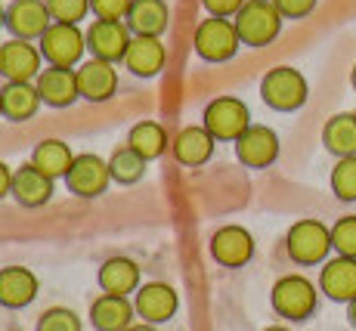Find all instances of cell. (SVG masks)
Returning a JSON list of instances; mask_svg holds the SVG:
<instances>
[{"instance_id": "e575fe53", "label": "cell", "mask_w": 356, "mask_h": 331, "mask_svg": "<svg viewBox=\"0 0 356 331\" xmlns=\"http://www.w3.org/2000/svg\"><path fill=\"white\" fill-rule=\"evenodd\" d=\"M273 3H276V10L282 13V19H304L316 10L319 0H273Z\"/></svg>"}, {"instance_id": "52a82bcc", "label": "cell", "mask_w": 356, "mask_h": 331, "mask_svg": "<svg viewBox=\"0 0 356 331\" xmlns=\"http://www.w3.org/2000/svg\"><path fill=\"white\" fill-rule=\"evenodd\" d=\"M40 56H44L50 65L59 68H72L78 65L81 56L87 50V34H81L78 25H65V22H53L50 29L44 31V38L38 40Z\"/></svg>"}, {"instance_id": "8992f818", "label": "cell", "mask_w": 356, "mask_h": 331, "mask_svg": "<svg viewBox=\"0 0 356 331\" xmlns=\"http://www.w3.org/2000/svg\"><path fill=\"white\" fill-rule=\"evenodd\" d=\"M238 44L242 40H238L236 22H229V19L211 16L195 25L193 47H195L198 59H204V62H229L238 53Z\"/></svg>"}, {"instance_id": "ab89813d", "label": "cell", "mask_w": 356, "mask_h": 331, "mask_svg": "<svg viewBox=\"0 0 356 331\" xmlns=\"http://www.w3.org/2000/svg\"><path fill=\"white\" fill-rule=\"evenodd\" d=\"M0 29H6V10L0 6Z\"/></svg>"}, {"instance_id": "8d00e7d4", "label": "cell", "mask_w": 356, "mask_h": 331, "mask_svg": "<svg viewBox=\"0 0 356 331\" xmlns=\"http://www.w3.org/2000/svg\"><path fill=\"white\" fill-rule=\"evenodd\" d=\"M10 192H13V170L6 168L3 161H0V202H3Z\"/></svg>"}, {"instance_id": "6da1fadb", "label": "cell", "mask_w": 356, "mask_h": 331, "mask_svg": "<svg viewBox=\"0 0 356 331\" xmlns=\"http://www.w3.org/2000/svg\"><path fill=\"white\" fill-rule=\"evenodd\" d=\"M238 40L245 47H266L282 31V13L273 0H245V6L232 16Z\"/></svg>"}, {"instance_id": "4dcf8cb0", "label": "cell", "mask_w": 356, "mask_h": 331, "mask_svg": "<svg viewBox=\"0 0 356 331\" xmlns=\"http://www.w3.org/2000/svg\"><path fill=\"white\" fill-rule=\"evenodd\" d=\"M44 3L50 10L53 22H65V25H78L90 13V0H44Z\"/></svg>"}, {"instance_id": "e0dca14e", "label": "cell", "mask_w": 356, "mask_h": 331, "mask_svg": "<svg viewBox=\"0 0 356 331\" xmlns=\"http://www.w3.org/2000/svg\"><path fill=\"white\" fill-rule=\"evenodd\" d=\"M319 291L328 300L350 303L356 298V257H334L319 273Z\"/></svg>"}, {"instance_id": "f35d334b", "label": "cell", "mask_w": 356, "mask_h": 331, "mask_svg": "<svg viewBox=\"0 0 356 331\" xmlns=\"http://www.w3.org/2000/svg\"><path fill=\"white\" fill-rule=\"evenodd\" d=\"M127 331H155V325H149V322H140V325H130Z\"/></svg>"}, {"instance_id": "ba28073f", "label": "cell", "mask_w": 356, "mask_h": 331, "mask_svg": "<svg viewBox=\"0 0 356 331\" xmlns=\"http://www.w3.org/2000/svg\"><path fill=\"white\" fill-rule=\"evenodd\" d=\"M112 183V170H108V161H102L93 152H84V155H74L72 168L65 174V186L72 195L78 198H99L102 192Z\"/></svg>"}, {"instance_id": "7a4b0ae2", "label": "cell", "mask_w": 356, "mask_h": 331, "mask_svg": "<svg viewBox=\"0 0 356 331\" xmlns=\"http://www.w3.org/2000/svg\"><path fill=\"white\" fill-rule=\"evenodd\" d=\"M270 303L282 319L304 322L316 313L319 294H316V285H313L310 279H304V275H282V279L273 285Z\"/></svg>"}, {"instance_id": "d6986e66", "label": "cell", "mask_w": 356, "mask_h": 331, "mask_svg": "<svg viewBox=\"0 0 356 331\" xmlns=\"http://www.w3.org/2000/svg\"><path fill=\"white\" fill-rule=\"evenodd\" d=\"M78 90L87 102H106L118 90V72L112 62L90 59L78 68Z\"/></svg>"}, {"instance_id": "1f68e13d", "label": "cell", "mask_w": 356, "mask_h": 331, "mask_svg": "<svg viewBox=\"0 0 356 331\" xmlns=\"http://www.w3.org/2000/svg\"><path fill=\"white\" fill-rule=\"evenodd\" d=\"M34 331H81V319L68 307H50V309H44V316L38 319V328Z\"/></svg>"}, {"instance_id": "60d3db41", "label": "cell", "mask_w": 356, "mask_h": 331, "mask_svg": "<svg viewBox=\"0 0 356 331\" xmlns=\"http://www.w3.org/2000/svg\"><path fill=\"white\" fill-rule=\"evenodd\" d=\"M264 331H291V328H282V325H270V328H264Z\"/></svg>"}, {"instance_id": "f1b7e54d", "label": "cell", "mask_w": 356, "mask_h": 331, "mask_svg": "<svg viewBox=\"0 0 356 331\" xmlns=\"http://www.w3.org/2000/svg\"><path fill=\"white\" fill-rule=\"evenodd\" d=\"M108 170H112V180L118 186H134L143 180V174H146V158L140 155V152H134L130 146H121L112 152V158H108Z\"/></svg>"}, {"instance_id": "74e56055", "label": "cell", "mask_w": 356, "mask_h": 331, "mask_svg": "<svg viewBox=\"0 0 356 331\" xmlns=\"http://www.w3.org/2000/svg\"><path fill=\"white\" fill-rule=\"evenodd\" d=\"M347 319H350V325L356 328V298H353L350 303H347Z\"/></svg>"}, {"instance_id": "2e32d148", "label": "cell", "mask_w": 356, "mask_h": 331, "mask_svg": "<svg viewBox=\"0 0 356 331\" xmlns=\"http://www.w3.org/2000/svg\"><path fill=\"white\" fill-rule=\"evenodd\" d=\"M124 25L134 38H161L170 25L168 0H134L124 16Z\"/></svg>"}, {"instance_id": "f546056e", "label": "cell", "mask_w": 356, "mask_h": 331, "mask_svg": "<svg viewBox=\"0 0 356 331\" xmlns=\"http://www.w3.org/2000/svg\"><path fill=\"white\" fill-rule=\"evenodd\" d=\"M332 192L341 202H356V155L338 158L332 168Z\"/></svg>"}, {"instance_id": "4316f807", "label": "cell", "mask_w": 356, "mask_h": 331, "mask_svg": "<svg viewBox=\"0 0 356 331\" xmlns=\"http://www.w3.org/2000/svg\"><path fill=\"white\" fill-rule=\"evenodd\" d=\"M72 161H74V155H72V149H68V143H63V140H40L31 152V164L40 174L50 177V180L65 177Z\"/></svg>"}, {"instance_id": "9c48e42d", "label": "cell", "mask_w": 356, "mask_h": 331, "mask_svg": "<svg viewBox=\"0 0 356 331\" xmlns=\"http://www.w3.org/2000/svg\"><path fill=\"white\" fill-rule=\"evenodd\" d=\"M134 40V34L124 22H112V19H93V25L87 29V50L93 53V59L102 62H124L127 47Z\"/></svg>"}, {"instance_id": "d590c367", "label": "cell", "mask_w": 356, "mask_h": 331, "mask_svg": "<svg viewBox=\"0 0 356 331\" xmlns=\"http://www.w3.org/2000/svg\"><path fill=\"white\" fill-rule=\"evenodd\" d=\"M204 10L211 13V16H220V19H229L236 16L238 10L245 6V0H202Z\"/></svg>"}, {"instance_id": "5bb4252c", "label": "cell", "mask_w": 356, "mask_h": 331, "mask_svg": "<svg viewBox=\"0 0 356 331\" xmlns=\"http://www.w3.org/2000/svg\"><path fill=\"white\" fill-rule=\"evenodd\" d=\"M211 257L227 270H238L254 257V239L242 226H220L211 236Z\"/></svg>"}, {"instance_id": "d6a6232c", "label": "cell", "mask_w": 356, "mask_h": 331, "mask_svg": "<svg viewBox=\"0 0 356 331\" xmlns=\"http://www.w3.org/2000/svg\"><path fill=\"white\" fill-rule=\"evenodd\" d=\"M332 248L341 257H356V217H341L332 226Z\"/></svg>"}, {"instance_id": "836d02e7", "label": "cell", "mask_w": 356, "mask_h": 331, "mask_svg": "<svg viewBox=\"0 0 356 331\" xmlns=\"http://www.w3.org/2000/svg\"><path fill=\"white\" fill-rule=\"evenodd\" d=\"M130 3L134 0H90V10L97 19H112V22H121L127 16Z\"/></svg>"}, {"instance_id": "277c9868", "label": "cell", "mask_w": 356, "mask_h": 331, "mask_svg": "<svg viewBox=\"0 0 356 331\" xmlns=\"http://www.w3.org/2000/svg\"><path fill=\"white\" fill-rule=\"evenodd\" d=\"M307 78L291 65H279V68H270L260 81V99L266 102L270 108L276 112H294L307 102Z\"/></svg>"}, {"instance_id": "44dd1931", "label": "cell", "mask_w": 356, "mask_h": 331, "mask_svg": "<svg viewBox=\"0 0 356 331\" xmlns=\"http://www.w3.org/2000/svg\"><path fill=\"white\" fill-rule=\"evenodd\" d=\"M38 298V275L25 266H3L0 270V307L22 309Z\"/></svg>"}, {"instance_id": "83f0119b", "label": "cell", "mask_w": 356, "mask_h": 331, "mask_svg": "<svg viewBox=\"0 0 356 331\" xmlns=\"http://www.w3.org/2000/svg\"><path fill=\"white\" fill-rule=\"evenodd\" d=\"M127 146L134 152H140L146 161H152V158L164 155V149H168V134H164V127L159 121H140L130 127Z\"/></svg>"}, {"instance_id": "3957f363", "label": "cell", "mask_w": 356, "mask_h": 331, "mask_svg": "<svg viewBox=\"0 0 356 331\" xmlns=\"http://www.w3.org/2000/svg\"><path fill=\"white\" fill-rule=\"evenodd\" d=\"M285 251L300 266L323 264L328 251H332V229L323 220H313V217L298 220L289 229V236H285Z\"/></svg>"}, {"instance_id": "ac0fdd59", "label": "cell", "mask_w": 356, "mask_h": 331, "mask_svg": "<svg viewBox=\"0 0 356 331\" xmlns=\"http://www.w3.org/2000/svg\"><path fill=\"white\" fill-rule=\"evenodd\" d=\"M134 303L124 294H106L102 291L97 300L90 303V325L97 331H127L134 325Z\"/></svg>"}, {"instance_id": "b9f144b4", "label": "cell", "mask_w": 356, "mask_h": 331, "mask_svg": "<svg viewBox=\"0 0 356 331\" xmlns=\"http://www.w3.org/2000/svg\"><path fill=\"white\" fill-rule=\"evenodd\" d=\"M350 84H353V90H356V65H353V72H350Z\"/></svg>"}, {"instance_id": "8fae6325", "label": "cell", "mask_w": 356, "mask_h": 331, "mask_svg": "<svg viewBox=\"0 0 356 331\" xmlns=\"http://www.w3.org/2000/svg\"><path fill=\"white\" fill-rule=\"evenodd\" d=\"M53 25V16L44 0H13L6 6V29L19 40H40Z\"/></svg>"}, {"instance_id": "ffe728a7", "label": "cell", "mask_w": 356, "mask_h": 331, "mask_svg": "<svg viewBox=\"0 0 356 331\" xmlns=\"http://www.w3.org/2000/svg\"><path fill=\"white\" fill-rule=\"evenodd\" d=\"M13 198H16L22 208H44L53 198V180L47 174H40L38 168L29 161L19 170H13Z\"/></svg>"}, {"instance_id": "30bf717a", "label": "cell", "mask_w": 356, "mask_h": 331, "mask_svg": "<svg viewBox=\"0 0 356 331\" xmlns=\"http://www.w3.org/2000/svg\"><path fill=\"white\" fill-rule=\"evenodd\" d=\"M180 307V298L177 291L168 285V282H146V285L136 288L134 298V309L143 322L149 325H161V322H170Z\"/></svg>"}, {"instance_id": "7c38bea8", "label": "cell", "mask_w": 356, "mask_h": 331, "mask_svg": "<svg viewBox=\"0 0 356 331\" xmlns=\"http://www.w3.org/2000/svg\"><path fill=\"white\" fill-rule=\"evenodd\" d=\"M236 158L245 164V168H270L279 158V136L273 127L266 124H251L242 136L236 140Z\"/></svg>"}, {"instance_id": "d4e9b609", "label": "cell", "mask_w": 356, "mask_h": 331, "mask_svg": "<svg viewBox=\"0 0 356 331\" xmlns=\"http://www.w3.org/2000/svg\"><path fill=\"white\" fill-rule=\"evenodd\" d=\"M97 282L106 294H136L140 288V266L134 264L130 257H112L99 266Z\"/></svg>"}, {"instance_id": "5b68a950", "label": "cell", "mask_w": 356, "mask_h": 331, "mask_svg": "<svg viewBox=\"0 0 356 331\" xmlns=\"http://www.w3.org/2000/svg\"><path fill=\"white\" fill-rule=\"evenodd\" d=\"M202 127L208 130L214 140L220 143H236L245 130L251 127V112L238 96H217L204 106Z\"/></svg>"}, {"instance_id": "cb8c5ba5", "label": "cell", "mask_w": 356, "mask_h": 331, "mask_svg": "<svg viewBox=\"0 0 356 331\" xmlns=\"http://www.w3.org/2000/svg\"><path fill=\"white\" fill-rule=\"evenodd\" d=\"M164 59H168V50H164L161 38H134L127 47L124 65L136 78H155L164 68Z\"/></svg>"}, {"instance_id": "484cf974", "label": "cell", "mask_w": 356, "mask_h": 331, "mask_svg": "<svg viewBox=\"0 0 356 331\" xmlns=\"http://www.w3.org/2000/svg\"><path fill=\"white\" fill-rule=\"evenodd\" d=\"M323 143L334 158L356 155V115L353 112L332 115L323 127Z\"/></svg>"}, {"instance_id": "4fadbf2b", "label": "cell", "mask_w": 356, "mask_h": 331, "mask_svg": "<svg viewBox=\"0 0 356 331\" xmlns=\"http://www.w3.org/2000/svg\"><path fill=\"white\" fill-rule=\"evenodd\" d=\"M34 87L40 93V102L50 108H68L81 99L78 72L74 68H59V65L40 68V74L34 78Z\"/></svg>"}, {"instance_id": "7402d4cb", "label": "cell", "mask_w": 356, "mask_h": 331, "mask_svg": "<svg viewBox=\"0 0 356 331\" xmlns=\"http://www.w3.org/2000/svg\"><path fill=\"white\" fill-rule=\"evenodd\" d=\"M0 108H3V118L22 124L38 115L40 108V93L31 81H6L0 87Z\"/></svg>"}, {"instance_id": "9a60e30c", "label": "cell", "mask_w": 356, "mask_h": 331, "mask_svg": "<svg viewBox=\"0 0 356 331\" xmlns=\"http://www.w3.org/2000/svg\"><path fill=\"white\" fill-rule=\"evenodd\" d=\"M40 47H31L29 40H6L0 44V74L6 81H34L40 74Z\"/></svg>"}, {"instance_id": "ee69618b", "label": "cell", "mask_w": 356, "mask_h": 331, "mask_svg": "<svg viewBox=\"0 0 356 331\" xmlns=\"http://www.w3.org/2000/svg\"><path fill=\"white\" fill-rule=\"evenodd\" d=\"M353 115H356V108H353Z\"/></svg>"}, {"instance_id": "603a6c76", "label": "cell", "mask_w": 356, "mask_h": 331, "mask_svg": "<svg viewBox=\"0 0 356 331\" xmlns=\"http://www.w3.org/2000/svg\"><path fill=\"white\" fill-rule=\"evenodd\" d=\"M214 143L217 140L204 127H183L170 143V152H174V158L183 168H202L214 155Z\"/></svg>"}, {"instance_id": "7bdbcfd3", "label": "cell", "mask_w": 356, "mask_h": 331, "mask_svg": "<svg viewBox=\"0 0 356 331\" xmlns=\"http://www.w3.org/2000/svg\"><path fill=\"white\" fill-rule=\"evenodd\" d=\"M0 115H3V108H0Z\"/></svg>"}]
</instances>
